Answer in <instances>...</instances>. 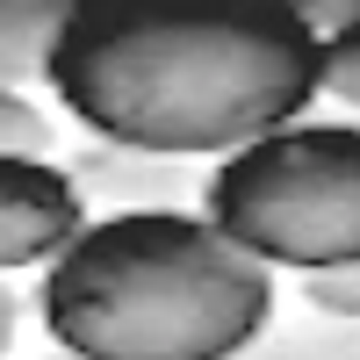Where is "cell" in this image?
Segmentation results:
<instances>
[{"label": "cell", "mask_w": 360, "mask_h": 360, "mask_svg": "<svg viewBox=\"0 0 360 360\" xmlns=\"http://www.w3.org/2000/svg\"><path fill=\"white\" fill-rule=\"evenodd\" d=\"M44 79L86 137L224 159L317 101V37L288 0H72Z\"/></svg>", "instance_id": "obj_1"}, {"label": "cell", "mask_w": 360, "mask_h": 360, "mask_svg": "<svg viewBox=\"0 0 360 360\" xmlns=\"http://www.w3.org/2000/svg\"><path fill=\"white\" fill-rule=\"evenodd\" d=\"M37 310L72 360H231L274 317V266L202 209H101L44 259Z\"/></svg>", "instance_id": "obj_2"}, {"label": "cell", "mask_w": 360, "mask_h": 360, "mask_svg": "<svg viewBox=\"0 0 360 360\" xmlns=\"http://www.w3.org/2000/svg\"><path fill=\"white\" fill-rule=\"evenodd\" d=\"M202 217L259 266L360 259V123H281L238 152L209 159Z\"/></svg>", "instance_id": "obj_3"}, {"label": "cell", "mask_w": 360, "mask_h": 360, "mask_svg": "<svg viewBox=\"0 0 360 360\" xmlns=\"http://www.w3.org/2000/svg\"><path fill=\"white\" fill-rule=\"evenodd\" d=\"M86 224V195L51 159H0V274L44 266Z\"/></svg>", "instance_id": "obj_4"}, {"label": "cell", "mask_w": 360, "mask_h": 360, "mask_svg": "<svg viewBox=\"0 0 360 360\" xmlns=\"http://www.w3.org/2000/svg\"><path fill=\"white\" fill-rule=\"evenodd\" d=\"M65 173L94 209H195L209 166L202 159H173V152H144V144L86 137L65 159Z\"/></svg>", "instance_id": "obj_5"}, {"label": "cell", "mask_w": 360, "mask_h": 360, "mask_svg": "<svg viewBox=\"0 0 360 360\" xmlns=\"http://www.w3.org/2000/svg\"><path fill=\"white\" fill-rule=\"evenodd\" d=\"M72 0H0V86L44 79V58L65 29Z\"/></svg>", "instance_id": "obj_6"}, {"label": "cell", "mask_w": 360, "mask_h": 360, "mask_svg": "<svg viewBox=\"0 0 360 360\" xmlns=\"http://www.w3.org/2000/svg\"><path fill=\"white\" fill-rule=\"evenodd\" d=\"M231 360H360V324H339V317H266Z\"/></svg>", "instance_id": "obj_7"}, {"label": "cell", "mask_w": 360, "mask_h": 360, "mask_svg": "<svg viewBox=\"0 0 360 360\" xmlns=\"http://www.w3.org/2000/svg\"><path fill=\"white\" fill-rule=\"evenodd\" d=\"M0 159H51V115L22 86H0Z\"/></svg>", "instance_id": "obj_8"}, {"label": "cell", "mask_w": 360, "mask_h": 360, "mask_svg": "<svg viewBox=\"0 0 360 360\" xmlns=\"http://www.w3.org/2000/svg\"><path fill=\"white\" fill-rule=\"evenodd\" d=\"M303 303L317 317H339V324H360V259H332V266H310L303 281Z\"/></svg>", "instance_id": "obj_9"}, {"label": "cell", "mask_w": 360, "mask_h": 360, "mask_svg": "<svg viewBox=\"0 0 360 360\" xmlns=\"http://www.w3.org/2000/svg\"><path fill=\"white\" fill-rule=\"evenodd\" d=\"M317 94H332V101L360 108V22L317 44Z\"/></svg>", "instance_id": "obj_10"}, {"label": "cell", "mask_w": 360, "mask_h": 360, "mask_svg": "<svg viewBox=\"0 0 360 360\" xmlns=\"http://www.w3.org/2000/svg\"><path fill=\"white\" fill-rule=\"evenodd\" d=\"M288 8H295V22H303V29H310L317 44L360 22V0H288Z\"/></svg>", "instance_id": "obj_11"}, {"label": "cell", "mask_w": 360, "mask_h": 360, "mask_svg": "<svg viewBox=\"0 0 360 360\" xmlns=\"http://www.w3.org/2000/svg\"><path fill=\"white\" fill-rule=\"evenodd\" d=\"M15 324H22V295L0 281V360H8V346H15Z\"/></svg>", "instance_id": "obj_12"}, {"label": "cell", "mask_w": 360, "mask_h": 360, "mask_svg": "<svg viewBox=\"0 0 360 360\" xmlns=\"http://www.w3.org/2000/svg\"><path fill=\"white\" fill-rule=\"evenodd\" d=\"M44 360H72V353H44Z\"/></svg>", "instance_id": "obj_13"}]
</instances>
